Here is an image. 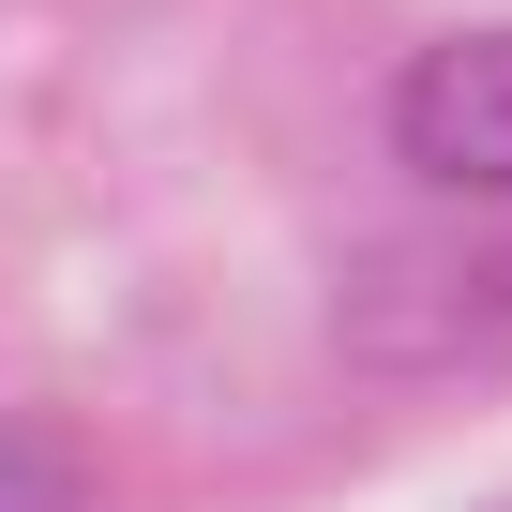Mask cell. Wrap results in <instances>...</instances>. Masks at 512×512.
Instances as JSON below:
<instances>
[{"instance_id": "2", "label": "cell", "mask_w": 512, "mask_h": 512, "mask_svg": "<svg viewBox=\"0 0 512 512\" xmlns=\"http://www.w3.org/2000/svg\"><path fill=\"white\" fill-rule=\"evenodd\" d=\"M0 512H91V467L61 422H0Z\"/></svg>"}, {"instance_id": "1", "label": "cell", "mask_w": 512, "mask_h": 512, "mask_svg": "<svg viewBox=\"0 0 512 512\" xmlns=\"http://www.w3.org/2000/svg\"><path fill=\"white\" fill-rule=\"evenodd\" d=\"M392 151L422 196H512V31H452L392 76Z\"/></svg>"}]
</instances>
